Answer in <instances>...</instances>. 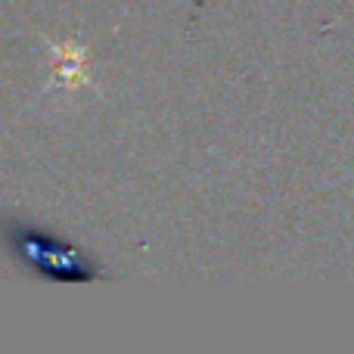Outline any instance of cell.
<instances>
[{
	"label": "cell",
	"mask_w": 354,
	"mask_h": 354,
	"mask_svg": "<svg viewBox=\"0 0 354 354\" xmlns=\"http://www.w3.org/2000/svg\"><path fill=\"white\" fill-rule=\"evenodd\" d=\"M50 50L56 53V84L66 87H91V75H87V50L81 44H53L50 41Z\"/></svg>",
	"instance_id": "2"
},
{
	"label": "cell",
	"mask_w": 354,
	"mask_h": 354,
	"mask_svg": "<svg viewBox=\"0 0 354 354\" xmlns=\"http://www.w3.org/2000/svg\"><path fill=\"white\" fill-rule=\"evenodd\" d=\"M3 236L12 258L28 264L35 274L53 283H91L103 270L91 261L81 249L59 239L44 227L25 224V221H3Z\"/></svg>",
	"instance_id": "1"
}]
</instances>
